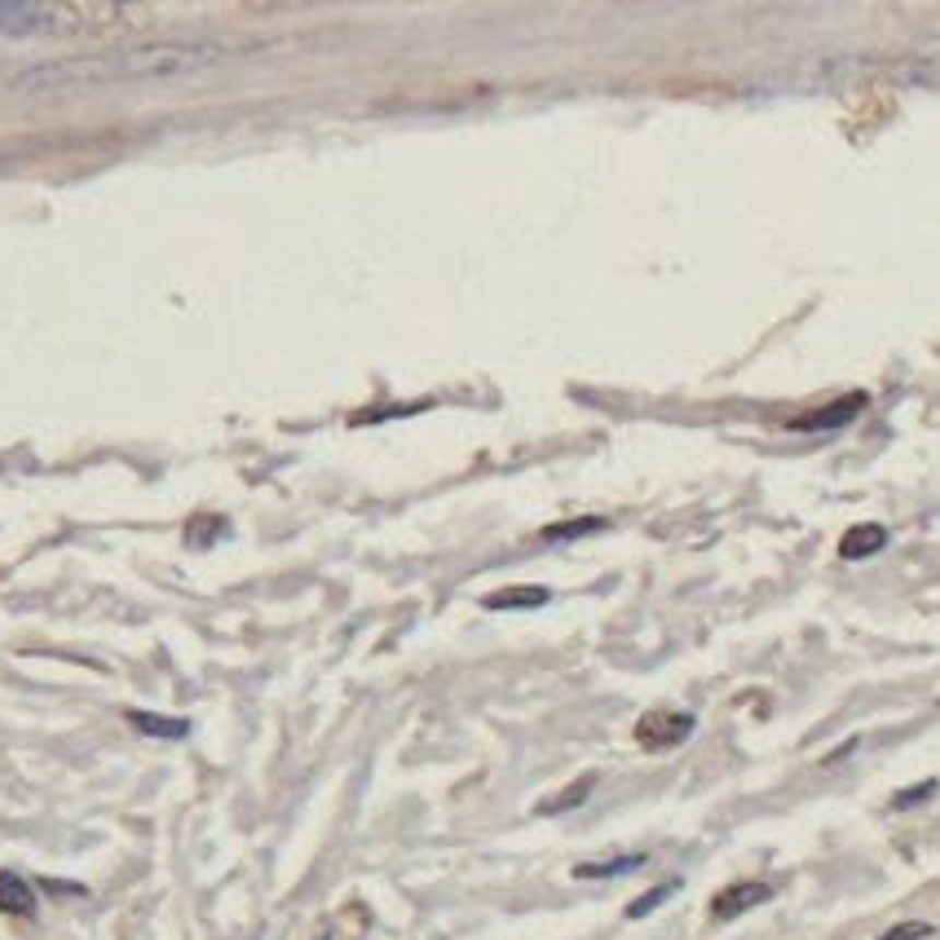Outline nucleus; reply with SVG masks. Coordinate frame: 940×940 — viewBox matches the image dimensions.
<instances>
[{"instance_id":"obj_6","label":"nucleus","mask_w":940,"mask_h":940,"mask_svg":"<svg viewBox=\"0 0 940 940\" xmlns=\"http://www.w3.org/2000/svg\"><path fill=\"white\" fill-rule=\"evenodd\" d=\"M888 548V530L883 526H853L844 539H839V556L844 561H866L874 552Z\"/></svg>"},{"instance_id":"obj_13","label":"nucleus","mask_w":940,"mask_h":940,"mask_svg":"<svg viewBox=\"0 0 940 940\" xmlns=\"http://www.w3.org/2000/svg\"><path fill=\"white\" fill-rule=\"evenodd\" d=\"M927 936H931V923H896L879 940H927Z\"/></svg>"},{"instance_id":"obj_1","label":"nucleus","mask_w":940,"mask_h":940,"mask_svg":"<svg viewBox=\"0 0 940 940\" xmlns=\"http://www.w3.org/2000/svg\"><path fill=\"white\" fill-rule=\"evenodd\" d=\"M221 58H225V49L208 45V40L125 45V49L32 67L14 80V89L19 93H71V89H97V84H129V80H168V75H195Z\"/></svg>"},{"instance_id":"obj_5","label":"nucleus","mask_w":940,"mask_h":940,"mask_svg":"<svg viewBox=\"0 0 940 940\" xmlns=\"http://www.w3.org/2000/svg\"><path fill=\"white\" fill-rule=\"evenodd\" d=\"M866 407V393H848L839 407H831V411H808V415H799V420H786L790 428H799V433H821V428H839V424H848L857 411Z\"/></svg>"},{"instance_id":"obj_2","label":"nucleus","mask_w":940,"mask_h":940,"mask_svg":"<svg viewBox=\"0 0 940 940\" xmlns=\"http://www.w3.org/2000/svg\"><path fill=\"white\" fill-rule=\"evenodd\" d=\"M120 5H71V0H0V36L32 40V36H80L102 32L106 23L125 19Z\"/></svg>"},{"instance_id":"obj_7","label":"nucleus","mask_w":940,"mask_h":940,"mask_svg":"<svg viewBox=\"0 0 940 940\" xmlns=\"http://www.w3.org/2000/svg\"><path fill=\"white\" fill-rule=\"evenodd\" d=\"M0 914H19V918L36 914V892L27 888V879L10 870H0Z\"/></svg>"},{"instance_id":"obj_9","label":"nucleus","mask_w":940,"mask_h":940,"mask_svg":"<svg viewBox=\"0 0 940 940\" xmlns=\"http://www.w3.org/2000/svg\"><path fill=\"white\" fill-rule=\"evenodd\" d=\"M645 857L636 853V857H614V861H583V866H574V879H614V874H627V870H636Z\"/></svg>"},{"instance_id":"obj_11","label":"nucleus","mask_w":940,"mask_h":940,"mask_svg":"<svg viewBox=\"0 0 940 940\" xmlns=\"http://www.w3.org/2000/svg\"><path fill=\"white\" fill-rule=\"evenodd\" d=\"M675 888H680V883H675V879H667V883H658V888L641 892V896L627 905V918H645V914H649V909H658V905H662V901H667Z\"/></svg>"},{"instance_id":"obj_8","label":"nucleus","mask_w":940,"mask_h":940,"mask_svg":"<svg viewBox=\"0 0 940 940\" xmlns=\"http://www.w3.org/2000/svg\"><path fill=\"white\" fill-rule=\"evenodd\" d=\"M548 606V587H504V592L486 597V610H539Z\"/></svg>"},{"instance_id":"obj_10","label":"nucleus","mask_w":940,"mask_h":940,"mask_svg":"<svg viewBox=\"0 0 940 940\" xmlns=\"http://www.w3.org/2000/svg\"><path fill=\"white\" fill-rule=\"evenodd\" d=\"M129 720H133L142 733H151V738H186V733H190L186 720H168V716H151V712H133Z\"/></svg>"},{"instance_id":"obj_12","label":"nucleus","mask_w":940,"mask_h":940,"mask_svg":"<svg viewBox=\"0 0 940 940\" xmlns=\"http://www.w3.org/2000/svg\"><path fill=\"white\" fill-rule=\"evenodd\" d=\"M592 786H597V777H578V782H574V786H569L561 799H543V803H539V812H565V808L583 803V799H587V790H592Z\"/></svg>"},{"instance_id":"obj_4","label":"nucleus","mask_w":940,"mask_h":940,"mask_svg":"<svg viewBox=\"0 0 940 940\" xmlns=\"http://www.w3.org/2000/svg\"><path fill=\"white\" fill-rule=\"evenodd\" d=\"M768 896H773V888H768V883L742 879V883H729L725 892H716V901H712V914H716V918H738V914H747V909L764 905Z\"/></svg>"},{"instance_id":"obj_15","label":"nucleus","mask_w":940,"mask_h":940,"mask_svg":"<svg viewBox=\"0 0 940 940\" xmlns=\"http://www.w3.org/2000/svg\"><path fill=\"white\" fill-rule=\"evenodd\" d=\"M931 790H936V782H927V786H918V790H905V795H901V799H896V808H909V803H914V799H927V795H931Z\"/></svg>"},{"instance_id":"obj_14","label":"nucleus","mask_w":940,"mask_h":940,"mask_svg":"<svg viewBox=\"0 0 940 940\" xmlns=\"http://www.w3.org/2000/svg\"><path fill=\"white\" fill-rule=\"evenodd\" d=\"M592 530H601V521L587 517V521H565L556 530H543V539H574V534H592Z\"/></svg>"},{"instance_id":"obj_3","label":"nucleus","mask_w":940,"mask_h":940,"mask_svg":"<svg viewBox=\"0 0 940 940\" xmlns=\"http://www.w3.org/2000/svg\"><path fill=\"white\" fill-rule=\"evenodd\" d=\"M689 733H693V716L689 712H671V707H658V712L641 716V725H636V742L645 751H671Z\"/></svg>"}]
</instances>
